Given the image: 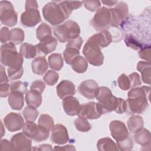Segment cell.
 <instances>
[{"label":"cell","instance_id":"cell-1","mask_svg":"<svg viewBox=\"0 0 151 151\" xmlns=\"http://www.w3.org/2000/svg\"><path fill=\"white\" fill-rule=\"evenodd\" d=\"M150 87L142 86L132 88L128 93L127 103V110L130 113L140 114L144 112L149 106L148 100Z\"/></svg>","mask_w":151,"mask_h":151},{"label":"cell","instance_id":"cell-2","mask_svg":"<svg viewBox=\"0 0 151 151\" xmlns=\"http://www.w3.org/2000/svg\"><path fill=\"white\" fill-rule=\"evenodd\" d=\"M72 13L65 1H51L42 8L44 19L52 25H58L67 19Z\"/></svg>","mask_w":151,"mask_h":151},{"label":"cell","instance_id":"cell-3","mask_svg":"<svg viewBox=\"0 0 151 151\" xmlns=\"http://www.w3.org/2000/svg\"><path fill=\"white\" fill-rule=\"evenodd\" d=\"M53 33L60 42L64 43L79 37L80 28L76 21L67 20L55 27Z\"/></svg>","mask_w":151,"mask_h":151},{"label":"cell","instance_id":"cell-4","mask_svg":"<svg viewBox=\"0 0 151 151\" xmlns=\"http://www.w3.org/2000/svg\"><path fill=\"white\" fill-rule=\"evenodd\" d=\"M15 45L12 42L4 44L1 45V62L4 66L19 68L22 67L23 57L17 52Z\"/></svg>","mask_w":151,"mask_h":151},{"label":"cell","instance_id":"cell-5","mask_svg":"<svg viewBox=\"0 0 151 151\" xmlns=\"http://www.w3.org/2000/svg\"><path fill=\"white\" fill-rule=\"evenodd\" d=\"M83 53L85 58L90 64L94 66H100L103 64L104 57L100 47L91 37L85 44Z\"/></svg>","mask_w":151,"mask_h":151},{"label":"cell","instance_id":"cell-6","mask_svg":"<svg viewBox=\"0 0 151 151\" xmlns=\"http://www.w3.org/2000/svg\"><path fill=\"white\" fill-rule=\"evenodd\" d=\"M25 8V11L22 13L21 16V22L23 25L32 27L41 22V18L36 1H27Z\"/></svg>","mask_w":151,"mask_h":151},{"label":"cell","instance_id":"cell-7","mask_svg":"<svg viewBox=\"0 0 151 151\" xmlns=\"http://www.w3.org/2000/svg\"><path fill=\"white\" fill-rule=\"evenodd\" d=\"M96 98L102 108L103 114L115 111L116 109L119 98L113 96L108 87H100Z\"/></svg>","mask_w":151,"mask_h":151},{"label":"cell","instance_id":"cell-8","mask_svg":"<svg viewBox=\"0 0 151 151\" xmlns=\"http://www.w3.org/2000/svg\"><path fill=\"white\" fill-rule=\"evenodd\" d=\"M22 132L36 142L47 140L50 135L49 130L34 122H25L22 127Z\"/></svg>","mask_w":151,"mask_h":151},{"label":"cell","instance_id":"cell-9","mask_svg":"<svg viewBox=\"0 0 151 151\" xmlns=\"http://www.w3.org/2000/svg\"><path fill=\"white\" fill-rule=\"evenodd\" d=\"M0 19L2 24L9 27H12L17 24V13L11 2L8 1L0 2Z\"/></svg>","mask_w":151,"mask_h":151},{"label":"cell","instance_id":"cell-10","mask_svg":"<svg viewBox=\"0 0 151 151\" xmlns=\"http://www.w3.org/2000/svg\"><path fill=\"white\" fill-rule=\"evenodd\" d=\"M91 25L97 31L106 30L111 26V14L110 9L103 6L100 8L94 15Z\"/></svg>","mask_w":151,"mask_h":151},{"label":"cell","instance_id":"cell-11","mask_svg":"<svg viewBox=\"0 0 151 151\" xmlns=\"http://www.w3.org/2000/svg\"><path fill=\"white\" fill-rule=\"evenodd\" d=\"M111 14V26L118 27L124 22L129 14L127 4L123 1L118 2L113 8L110 9Z\"/></svg>","mask_w":151,"mask_h":151},{"label":"cell","instance_id":"cell-12","mask_svg":"<svg viewBox=\"0 0 151 151\" xmlns=\"http://www.w3.org/2000/svg\"><path fill=\"white\" fill-rule=\"evenodd\" d=\"M103 114L100 104L99 103L91 101L81 104L77 115L79 117L92 120L99 119Z\"/></svg>","mask_w":151,"mask_h":151},{"label":"cell","instance_id":"cell-13","mask_svg":"<svg viewBox=\"0 0 151 151\" xmlns=\"http://www.w3.org/2000/svg\"><path fill=\"white\" fill-rule=\"evenodd\" d=\"M83 42V40L80 37L68 42L63 52L64 58L67 64H71L73 60L79 55Z\"/></svg>","mask_w":151,"mask_h":151},{"label":"cell","instance_id":"cell-14","mask_svg":"<svg viewBox=\"0 0 151 151\" xmlns=\"http://www.w3.org/2000/svg\"><path fill=\"white\" fill-rule=\"evenodd\" d=\"M111 135L116 142L126 139L129 136V130L125 124L120 120H113L110 123Z\"/></svg>","mask_w":151,"mask_h":151},{"label":"cell","instance_id":"cell-15","mask_svg":"<svg viewBox=\"0 0 151 151\" xmlns=\"http://www.w3.org/2000/svg\"><path fill=\"white\" fill-rule=\"evenodd\" d=\"M4 123L9 131L16 132L22 129L25 123L19 113L11 112L4 117Z\"/></svg>","mask_w":151,"mask_h":151},{"label":"cell","instance_id":"cell-16","mask_svg":"<svg viewBox=\"0 0 151 151\" xmlns=\"http://www.w3.org/2000/svg\"><path fill=\"white\" fill-rule=\"evenodd\" d=\"M99 87L97 83L93 80H87L83 81L78 86L79 93L88 99L96 98Z\"/></svg>","mask_w":151,"mask_h":151},{"label":"cell","instance_id":"cell-17","mask_svg":"<svg viewBox=\"0 0 151 151\" xmlns=\"http://www.w3.org/2000/svg\"><path fill=\"white\" fill-rule=\"evenodd\" d=\"M11 142L15 150H31L32 149V139L24 132L18 133L12 136Z\"/></svg>","mask_w":151,"mask_h":151},{"label":"cell","instance_id":"cell-18","mask_svg":"<svg viewBox=\"0 0 151 151\" xmlns=\"http://www.w3.org/2000/svg\"><path fill=\"white\" fill-rule=\"evenodd\" d=\"M58 42L55 38L52 36H48L43 38L40 40V42L35 45L37 49L38 55H45L52 51H54Z\"/></svg>","mask_w":151,"mask_h":151},{"label":"cell","instance_id":"cell-19","mask_svg":"<svg viewBox=\"0 0 151 151\" xmlns=\"http://www.w3.org/2000/svg\"><path fill=\"white\" fill-rule=\"evenodd\" d=\"M69 140L68 131L63 124H55L51 130V140L53 143L58 145L65 144Z\"/></svg>","mask_w":151,"mask_h":151},{"label":"cell","instance_id":"cell-20","mask_svg":"<svg viewBox=\"0 0 151 151\" xmlns=\"http://www.w3.org/2000/svg\"><path fill=\"white\" fill-rule=\"evenodd\" d=\"M57 93L58 96L61 99L73 96L76 93L75 86L73 82L63 80H62L56 87Z\"/></svg>","mask_w":151,"mask_h":151},{"label":"cell","instance_id":"cell-21","mask_svg":"<svg viewBox=\"0 0 151 151\" xmlns=\"http://www.w3.org/2000/svg\"><path fill=\"white\" fill-rule=\"evenodd\" d=\"M63 106L65 113L71 116L77 115L80 104L78 99L74 97H68L63 100Z\"/></svg>","mask_w":151,"mask_h":151},{"label":"cell","instance_id":"cell-22","mask_svg":"<svg viewBox=\"0 0 151 151\" xmlns=\"http://www.w3.org/2000/svg\"><path fill=\"white\" fill-rule=\"evenodd\" d=\"M8 101L12 109L21 110L24 104V94L18 91L11 92L8 99Z\"/></svg>","mask_w":151,"mask_h":151},{"label":"cell","instance_id":"cell-23","mask_svg":"<svg viewBox=\"0 0 151 151\" xmlns=\"http://www.w3.org/2000/svg\"><path fill=\"white\" fill-rule=\"evenodd\" d=\"M90 37L94 40L100 47L103 48L107 47L113 41V37L111 34L107 29L94 34Z\"/></svg>","mask_w":151,"mask_h":151},{"label":"cell","instance_id":"cell-24","mask_svg":"<svg viewBox=\"0 0 151 151\" xmlns=\"http://www.w3.org/2000/svg\"><path fill=\"white\" fill-rule=\"evenodd\" d=\"M31 67L34 74L42 76L47 71L48 68V63L44 57H38L32 61Z\"/></svg>","mask_w":151,"mask_h":151},{"label":"cell","instance_id":"cell-25","mask_svg":"<svg viewBox=\"0 0 151 151\" xmlns=\"http://www.w3.org/2000/svg\"><path fill=\"white\" fill-rule=\"evenodd\" d=\"M25 101L28 106L37 108L42 103L41 93L36 90H30L26 93Z\"/></svg>","mask_w":151,"mask_h":151},{"label":"cell","instance_id":"cell-26","mask_svg":"<svg viewBox=\"0 0 151 151\" xmlns=\"http://www.w3.org/2000/svg\"><path fill=\"white\" fill-rule=\"evenodd\" d=\"M134 138L137 143L143 147L150 146L151 137L149 130L143 128L137 132L135 133Z\"/></svg>","mask_w":151,"mask_h":151},{"label":"cell","instance_id":"cell-27","mask_svg":"<svg viewBox=\"0 0 151 151\" xmlns=\"http://www.w3.org/2000/svg\"><path fill=\"white\" fill-rule=\"evenodd\" d=\"M150 62L139 61L137 65V70L142 74L143 81L147 84H150Z\"/></svg>","mask_w":151,"mask_h":151},{"label":"cell","instance_id":"cell-28","mask_svg":"<svg viewBox=\"0 0 151 151\" xmlns=\"http://www.w3.org/2000/svg\"><path fill=\"white\" fill-rule=\"evenodd\" d=\"M97 149L100 151H117L119 150L117 145L110 137L100 139L97 143Z\"/></svg>","mask_w":151,"mask_h":151},{"label":"cell","instance_id":"cell-29","mask_svg":"<svg viewBox=\"0 0 151 151\" xmlns=\"http://www.w3.org/2000/svg\"><path fill=\"white\" fill-rule=\"evenodd\" d=\"M143 118L139 115H133L127 121V127L130 132L135 133L143 128Z\"/></svg>","mask_w":151,"mask_h":151},{"label":"cell","instance_id":"cell-30","mask_svg":"<svg viewBox=\"0 0 151 151\" xmlns=\"http://www.w3.org/2000/svg\"><path fill=\"white\" fill-rule=\"evenodd\" d=\"M19 53L23 57L28 59L35 58L37 55H38L36 45H33L27 42L24 43L21 45L19 48Z\"/></svg>","mask_w":151,"mask_h":151},{"label":"cell","instance_id":"cell-31","mask_svg":"<svg viewBox=\"0 0 151 151\" xmlns=\"http://www.w3.org/2000/svg\"><path fill=\"white\" fill-rule=\"evenodd\" d=\"M73 70L78 73H83L88 68L87 60L83 56L78 55L76 57L70 64Z\"/></svg>","mask_w":151,"mask_h":151},{"label":"cell","instance_id":"cell-32","mask_svg":"<svg viewBox=\"0 0 151 151\" xmlns=\"http://www.w3.org/2000/svg\"><path fill=\"white\" fill-rule=\"evenodd\" d=\"M48 63L50 67L54 71H59L63 67V59L61 54L53 53L48 58Z\"/></svg>","mask_w":151,"mask_h":151},{"label":"cell","instance_id":"cell-33","mask_svg":"<svg viewBox=\"0 0 151 151\" xmlns=\"http://www.w3.org/2000/svg\"><path fill=\"white\" fill-rule=\"evenodd\" d=\"M24 32L21 28H15L10 30L9 41L14 45L21 44L24 40Z\"/></svg>","mask_w":151,"mask_h":151},{"label":"cell","instance_id":"cell-34","mask_svg":"<svg viewBox=\"0 0 151 151\" xmlns=\"http://www.w3.org/2000/svg\"><path fill=\"white\" fill-rule=\"evenodd\" d=\"M38 124L43 127L49 131L52 130L54 126V120L50 115L47 114H41L38 119Z\"/></svg>","mask_w":151,"mask_h":151},{"label":"cell","instance_id":"cell-35","mask_svg":"<svg viewBox=\"0 0 151 151\" xmlns=\"http://www.w3.org/2000/svg\"><path fill=\"white\" fill-rule=\"evenodd\" d=\"M22 114L27 122H34L37 119L39 112L36 108L28 106L24 109Z\"/></svg>","mask_w":151,"mask_h":151},{"label":"cell","instance_id":"cell-36","mask_svg":"<svg viewBox=\"0 0 151 151\" xmlns=\"http://www.w3.org/2000/svg\"><path fill=\"white\" fill-rule=\"evenodd\" d=\"M51 27L45 22L41 24L36 30V35L40 41L44 37L51 36Z\"/></svg>","mask_w":151,"mask_h":151},{"label":"cell","instance_id":"cell-37","mask_svg":"<svg viewBox=\"0 0 151 151\" xmlns=\"http://www.w3.org/2000/svg\"><path fill=\"white\" fill-rule=\"evenodd\" d=\"M74 124L77 130L82 132H88L91 128V126L87 120L82 117H78L74 120Z\"/></svg>","mask_w":151,"mask_h":151},{"label":"cell","instance_id":"cell-38","mask_svg":"<svg viewBox=\"0 0 151 151\" xmlns=\"http://www.w3.org/2000/svg\"><path fill=\"white\" fill-rule=\"evenodd\" d=\"M59 78V74L55 71L48 70L44 75L43 79L44 82L48 86H54L58 81Z\"/></svg>","mask_w":151,"mask_h":151},{"label":"cell","instance_id":"cell-39","mask_svg":"<svg viewBox=\"0 0 151 151\" xmlns=\"http://www.w3.org/2000/svg\"><path fill=\"white\" fill-rule=\"evenodd\" d=\"M28 83L27 82H22L21 81H16L12 82L10 84L11 92L18 91L23 94L27 93Z\"/></svg>","mask_w":151,"mask_h":151},{"label":"cell","instance_id":"cell-40","mask_svg":"<svg viewBox=\"0 0 151 151\" xmlns=\"http://www.w3.org/2000/svg\"><path fill=\"white\" fill-rule=\"evenodd\" d=\"M116 143L119 149L122 151L131 150L133 147V141L130 136L123 140L116 142Z\"/></svg>","mask_w":151,"mask_h":151},{"label":"cell","instance_id":"cell-41","mask_svg":"<svg viewBox=\"0 0 151 151\" xmlns=\"http://www.w3.org/2000/svg\"><path fill=\"white\" fill-rule=\"evenodd\" d=\"M119 87L123 90L126 91L130 88V81L129 77L125 74H122L117 79Z\"/></svg>","mask_w":151,"mask_h":151},{"label":"cell","instance_id":"cell-42","mask_svg":"<svg viewBox=\"0 0 151 151\" xmlns=\"http://www.w3.org/2000/svg\"><path fill=\"white\" fill-rule=\"evenodd\" d=\"M8 75L10 80H14L20 78L24 73V70L22 67L19 68H12L8 67L7 69Z\"/></svg>","mask_w":151,"mask_h":151},{"label":"cell","instance_id":"cell-43","mask_svg":"<svg viewBox=\"0 0 151 151\" xmlns=\"http://www.w3.org/2000/svg\"><path fill=\"white\" fill-rule=\"evenodd\" d=\"M83 3L84 4V7L88 11L91 12H94L97 11L101 6L100 1L97 0H87L83 1Z\"/></svg>","mask_w":151,"mask_h":151},{"label":"cell","instance_id":"cell-44","mask_svg":"<svg viewBox=\"0 0 151 151\" xmlns=\"http://www.w3.org/2000/svg\"><path fill=\"white\" fill-rule=\"evenodd\" d=\"M129 78L130 81L131 88L137 87L142 84V81L140 80V76L137 73H133L129 74Z\"/></svg>","mask_w":151,"mask_h":151},{"label":"cell","instance_id":"cell-45","mask_svg":"<svg viewBox=\"0 0 151 151\" xmlns=\"http://www.w3.org/2000/svg\"><path fill=\"white\" fill-rule=\"evenodd\" d=\"M139 57L143 60L150 62V45L143 46L139 52Z\"/></svg>","mask_w":151,"mask_h":151},{"label":"cell","instance_id":"cell-46","mask_svg":"<svg viewBox=\"0 0 151 151\" xmlns=\"http://www.w3.org/2000/svg\"><path fill=\"white\" fill-rule=\"evenodd\" d=\"M125 42L127 45H128L130 48L136 50H139V48L141 49L143 47L142 44H140L139 42L137 41V40H136L134 38H133L130 35H128L126 37Z\"/></svg>","mask_w":151,"mask_h":151},{"label":"cell","instance_id":"cell-47","mask_svg":"<svg viewBox=\"0 0 151 151\" xmlns=\"http://www.w3.org/2000/svg\"><path fill=\"white\" fill-rule=\"evenodd\" d=\"M45 88V85L44 82L41 80H37L33 81L31 85L30 89L33 90H36L39 91L40 93H43Z\"/></svg>","mask_w":151,"mask_h":151},{"label":"cell","instance_id":"cell-48","mask_svg":"<svg viewBox=\"0 0 151 151\" xmlns=\"http://www.w3.org/2000/svg\"><path fill=\"white\" fill-rule=\"evenodd\" d=\"M1 42L3 44H6L9 41L10 31L7 27H2L0 33Z\"/></svg>","mask_w":151,"mask_h":151},{"label":"cell","instance_id":"cell-49","mask_svg":"<svg viewBox=\"0 0 151 151\" xmlns=\"http://www.w3.org/2000/svg\"><path fill=\"white\" fill-rule=\"evenodd\" d=\"M127 108L126 101L122 98H119L118 104L114 111L118 114H123L127 111Z\"/></svg>","mask_w":151,"mask_h":151},{"label":"cell","instance_id":"cell-50","mask_svg":"<svg viewBox=\"0 0 151 151\" xmlns=\"http://www.w3.org/2000/svg\"><path fill=\"white\" fill-rule=\"evenodd\" d=\"M11 93L10 84L7 83H1L0 84V96L1 97H6Z\"/></svg>","mask_w":151,"mask_h":151},{"label":"cell","instance_id":"cell-51","mask_svg":"<svg viewBox=\"0 0 151 151\" xmlns=\"http://www.w3.org/2000/svg\"><path fill=\"white\" fill-rule=\"evenodd\" d=\"M1 150H15L11 141L6 139H2L1 141Z\"/></svg>","mask_w":151,"mask_h":151},{"label":"cell","instance_id":"cell-52","mask_svg":"<svg viewBox=\"0 0 151 151\" xmlns=\"http://www.w3.org/2000/svg\"><path fill=\"white\" fill-rule=\"evenodd\" d=\"M67 6L70 10L73 11L74 9H77L81 6L83 4V1H64Z\"/></svg>","mask_w":151,"mask_h":151},{"label":"cell","instance_id":"cell-53","mask_svg":"<svg viewBox=\"0 0 151 151\" xmlns=\"http://www.w3.org/2000/svg\"><path fill=\"white\" fill-rule=\"evenodd\" d=\"M8 81H9V80L6 75L5 68L3 67L2 65H0V83L1 84V83H8Z\"/></svg>","mask_w":151,"mask_h":151},{"label":"cell","instance_id":"cell-54","mask_svg":"<svg viewBox=\"0 0 151 151\" xmlns=\"http://www.w3.org/2000/svg\"><path fill=\"white\" fill-rule=\"evenodd\" d=\"M54 150H76V148L73 145H67L63 146H54Z\"/></svg>","mask_w":151,"mask_h":151},{"label":"cell","instance_id":"cell-55","mask_svg":"<svg viewBox=\"0 0 151 151\" xmlns=\"http://www.w3.org/2000/svg\"><path fill=\"white\" fill-rule=\"evenodd\" d=\"M36 149L37 150H53L52 146L48 144H42L41 145L38 146L37 148H33L31 150H34Z\"/></svg>","mask_w":151,"mask_h":151},{"label":"cell","instance_id":"cell-56","mask_svg":"<svg viewBox=\"0 0 151 151\" xmlns=\"http://www.w3.org/2000/svg\"><path fill=\"white\" fill-rule=\"evenodd\" d=\"M101 2L107 6H111L116 4L118 2V1H102Z\"/></svg>","mask_w":151,"mask_h":151}]
</instances>
